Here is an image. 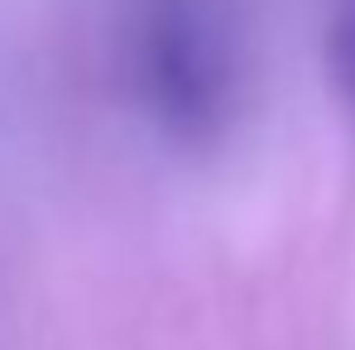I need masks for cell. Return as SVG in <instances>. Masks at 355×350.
Segmentation results:
<instances>
[{
	"mask_svg": "<svg viewBox=\"0 0 355 350\" xmlns=\"http://www.w3.org/2000/svg\"><path fill=\"white\" fill-rule=\"evenodd\" d=\"M135 62L149 111L182 139H202L226 106V49L207 0H144Z\"/></svg>",
	"mask_w": 355,
	"mask_h": 350,
	"instance_id": "6da1fadb",
	"label": "cell"
},
{
	"mask_svg": "<svg viewBox=\"0 0 355 350\" xmlns=\"http://www.w3.org/2000/svg\"><path fill=\"white\" fill-rule=\"evenodd\" d=\"M331 67H336V82L346 87V96L355 101V5L331 29Z\"/></svg>",
	"mask_w": 355,
	"mask_h": 350,
	"instance_id": "7a4b0ae2",
	"label": "cell"
}]
</instances>
